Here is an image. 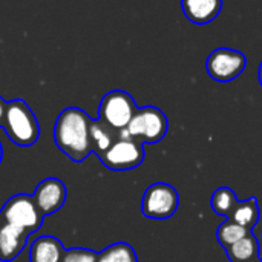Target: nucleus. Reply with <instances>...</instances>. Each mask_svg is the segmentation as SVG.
Masks as SVG:
<instances>
[{"label":"nucleus","mask_w":262,"mask_h":262,"mask_svg":"<svg viewBox=\"0 0 262 262\" xmlns=\"http://www.w3.org/2000/svg\"><path fill=\"white\" fill-rule=\"evenodd\" d=\"M0 213L3 223L23 229L28 233L37 232L45 220L37 204L34 203L32 195H25V193H17L11 196L5 203Z\"/></svg>","instance_id":"obj_4"},{"label":"nucleus","mask_w":262,"mask_h":262,"mask_svg":"<svg viewBox=\"0 0 262 262\" xmlns=\"http://www.w3.org/2000/svg\"><path fill=\"white\" fill-rule=\"evenodd\" d=\"M236 204H238V198L230 187H220L212 193L210 206H212V210L220 216L230 218Z\"/></svg>","instance_id":"obj_16"},{"label":"nucleus","mask_w":262,"mask_h":262,"mask_svg":"<svg viewBox=\"0 0 262 262\" xmlns=\"http://www.w3.org/2000/svg\"><path fill=\"white\" fill-rule=\"evenodd\" d=\"M230 220L235 221L236 224L246 227L247 230H252L258 221H259V204L258 200L255 196L244 200V201H238V204L235 206Z\"/></svg>","instance_id":"obj_15"},{"label":"nucleus","mask_w":262,"mask_h":262,"mask_svg":"<svg viewBox=\"0 0 262 262\" xmlns=\"http://www.w3.org/2000/svg\"><path fill=\"white\" fill-rule=\"evenodd\" d=\"M249 233H250V230H247L246 227H243V226L236 224L235 221H232L230 218H227L218 227V230H216V239H218V243L224 249H229L230 246H233L235 243H238L241 238H244Z\"/></svg>","instance_id":"obj_18"},{"label":"nucleus","mask_w":262,"mask_h":262,"mask_svg":"<svg viewBox=\"0 0 262 262\" xmlns=\"http://www.w3.org/2000/svg\"><path fill=\"white\" fill-rule=\"evenodd\" d=\"M3 160V147H2V143H0V163Z\"/></svg>","instance_id":"obj_22"},{"label":"nucleus","mask_w":262,"mask_h":262,"mask_svg":"<svg viewBox=\"0 0 262 262\" xmlns=\"http://www.w3.org/2000/svg\"><path fill=\"white\" fill-rule=\"evenodd\" d=\"M249 262H262V261H261V258H256V259H252V261H249Z\"/></svg>","instance_id":"obj_24"},{"label":"nucleus","mask_w":262,"mask_h":262,"mask_svg":"<svg viewBox=\"0 0 262 262\" xmlns=\"http://www.w3.org/2000/svg\"><path fill=\"white\" fill-rule=\"evenodd\" d=\"M137 109L138 107L130 94L121 89H115L107 92L101 98L98 107V118L109 124L112 129L121 132L127 127Z\"/></svg>","instance_id":"obj_5"},{"label":"nucleus","mask_w":262,"mask_h":262,"mask_svg":"<svg viewBox=\"0 0 262 262\" xmlns=\"http://www.w3.org/2000/svg\"><path fill=\"white\" fill-rule=\"evenodd\" d=\"M146 157L144 144L138 140L121 137L100 157V161L104 167L115 170V172H124L137 169L143 164Z\"/></svg>","instance_id":"obj_7"},{"label":"nucleus","mask_w":262,"mask_h":262,"mask_svg":"<svg viewBox=\"0 0 262 262\" xmlns=\"http://www.w3.org/2000/svg\"><path fill=\"white\" fill-rule=\"evenodd\" d=\"M2 127L5 129L8 138L20 147L34 146L40 138V124L37 117L29 104L21 98L8 101Z\"/></svg>","instance_id":"obj_2"},{"label":"nucleus","mask_w":262,"mask_h":262,"mask_svg":"<svg viewBox=\"0 0 262 262\" xmlns=\"http://www.w3.org/2000/svg\"><path fill=\"white\" fill-rule=\"evenodd\" d=\"M31 233L11 224H3L0 229V261L12 262L25 249Z\"/></svg>","instance_id":"obj_10"},{"label":"nucleus","mask_w":262,"mask_h":262,"mask_svg":"<svg viewBox=\"0 0 262 262\" xmlns=\"http://www.w3.org/2000/svg\"><path fill=\"white\" fill-rule=\"evenodd\" d=\"M181 8L189 21L195 25H209L220 15L223 0H181Z\"/></svg>","instance_id":"obj_11"},{"label":"nucleus","mask_w":262,"mask_h":262,"mask_svg":"<svg viewBox=\"0 0 262 262\" xmlns=\"http://www.w3.org/2000/svg\"><path fill=\"white\" fill-rule=\"evenodd\" d=\"M97 262H138V256L130 244L115 243L98 253Z\"/></svg>","instance_id":"obj_17"},{"label":"nucleus","mask_w":262,"mask_h":262,"mask_svg":"<svg viewBox=\"0 0 262 262\" xmlns=\"http://www.w3.org/2000/svg\"><path fill=\"white\" fill-rule=\"evenodd\" d=\"M3 224H5V223H3V218H2V213H0V229H2Z\"/></svg>","instance_id":"obj_23"},{"label":"nucleus","mask_w":262,"mask_h":262,"mask_svg":"<svg viewBox=\"0 0 262 262\" xmlns=\"http://www.w3.org/2000/svg\"><path fill=\"white\" fill-rule=\"evenodd\" d=\"M64 246L55 236H38L29 249V262H61Z\"/></svg>","instance_id":"obj_12"},{"label":"nucleus","mask_w":262,"mask_h":262,"mask_svg":"<svg viewBox=\"0 0 262 262\" xmlns=\"http://www.w3.org/2000/svg\"><path fill=\"white\" fill-rule=\"evenodd\" d=\"M91 120L92 118L80 107H66L55 120L54 141L57 147L75 163H81L92 155L89 140Z\"/></svg>","instance_id":"obj_1"},{"label":"nucleus","mask_w":262,"mask_h":262,"mask_svg":"<svg viewBox=\"0 0 262 262\" xmlns=\"http://www.w3.org/2000/svg\"><path fill=\"white\" fill-rule=\"evenodd\" d=\"M6 104L8 101H5L2 97H0V127L3 126V121H5V114H6Z\"/></svg>","instance_id":"obj_20"},{"label":"nucleus","mask_w":262,"mask_h":262,"mask_svg":"<svg viewBox=\"0 0 262 262\" xmlns=\"http://www.w3.org/2000/svg\"><path fill=\"white\" fill-rule=\"evenodd\" d=\"M120 138V132L112 129L103 120H91L89 124V140H91V150L98 158Z\"/></svg>","instance_id":"obj_13"},{"label":"nucleus","mask_w":262,"mask_h":262,"mask_svg":"<svg viewBox=\"0 0 262 262\" xmlns=\"http://www.w3.org/2000/svg\"><path fill=\"white\" fill-rule=\"evenodd\" d=\"M226 255L230 262H249L252 259H256L259 258V241L250 232L249 235L241 238L238 243L226 249Z\"/></svg>","instance_id":"obj_14"},{"label":"nucleus","mask_w":262,"mask_h":262,"mask_svg":"<svg viewBox=\"0 0 262 262\" xmlns=\"http://www.w3.org/2000/svg\"><path fill=\"white\" fill-rule=\"evenodd\" d=\"M66 198H68L66 184L58 178L43 180L32 193V200L43 216L57 213L64 206Z\"/></svg>","instance_id":"obj_9"},{"label":"nucleus","mask_w":262,"mask_h":262,"mask_svg":"<svg viewBox=\"0 0 262 262\" xmlns=\"http://www.w3.org/2000/svg\"><path fill=\"white\" fill-rule=\"evenodd\" d=\"M169 130V121L164 112L155 106L138 107L126 129L120 132L121 137L138 140L143 144L160 143Z\"/></svg>","instance_id":"obj_3"},{"label":"nucleus","mask_w":262,"mask_h":262,"mask_svg":"<svg viewBox=\"0 0 262 262\" xmlns=\"http://www.w3.org/2000/svg\"><path fill=\"white\" fill-rule=\"evenodd\" d=\"M98 253L91 249L83 247H74L69 250H64L61 262H97Z\"/></svg>","instance_id":"obj_19"},{"label":"nucleus","mask_w":262,"mask_h":262,"mask_svg":"<svg viewBox=\"0 0 262 262\" xmlns=\"http://www.w3.org/2000/svg\"><path fill=\"white\" fill-rule=\"evenodd\" d=\"M180 206L177 189L167 183L150 184L141 200V212L150 220H167L175 215Z\"/></svg>","instance_id":"obj_6"},{"label":"nucleus","mask_w":262,"mask_h":262,"mask_svg":"<svg viewBox=\"0 0 262 262\" xmlns=\"http://www.w3.org/2000/svg\"><path fill=\"white\" fill-rule=\"evenodd\" d=\"M258 75H259V83H261V88H262V61H261V64H259V71H258Z\"/></svg>","instance_id":"obj_21"},{"label":"nucleus","mask_w":262,"mask_h":262,"mask_svg":"<svg viewBox=\"0 0 262 262\" xmlns=\"http://www.w3.org/2000/svg\"><path fill=\"white\" fill-rule=\"evenodd\" d=\"M246 66V55L232 48H216L210 52L206 61L209 75L221 83H227L239 77L244 72Z\"/></svg>","instance_id":"obj_8"}]
</instances>
